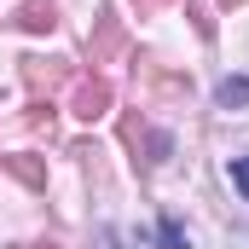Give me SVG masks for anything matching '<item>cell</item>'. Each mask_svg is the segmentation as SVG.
<instances>
[{
  "instance_id": "1",
  "label": "cell",
  "mask_w": 249,
  "mask_h": 249,
  "mask_svg": "<svg viewBox=\"0 0 249 249\" xmlns=\"http://www.w3.org/2000/svg\"><path fill=\"white\" fill-rule=\"evenodd\" d=\"M110 105H116V87H110L105 75H81V81L70 87V110H75L81 122H99V116H110Z\"/></svg>"
},
{
  "instance_id": "2",
  "label": "cell",
  "mask_w": 249,
  "mask_h": 249,
  "mask_svg": "<svg viewBox=\"0 0 249 249\" xmlns=\"http://www.w3.org/2000/svg\"><path fill=\"white\" fill-rule=\"evenodd\" d=\"M87 53H93V64H110V58H122L127 53V29H122V18L105 6L99 12V23H93V41H87Z\"/></svg>"
},
{
  "instance_id": "3",
  "label": "cell",
  "mask_w": 249,
  "mask_h": 249,
  "mask_svg": "<svg viewBox=\"0 0 249 249\" xmlns=\"http://www.w3.org/2000/svg\"><path fill=\"white\" fill-rule=\"evenodd\" d=\"M23 81L29 93H53L70 81V58H23Z\"/></svg>"
},
{
  "instance_id": "4",
  "label": "cell",
  "mask_w": 249,
  "mask_h": 249,
  "mask_svg": "<svg viewBox=\"0 0 249 249\" xmlns=\"http://www.w3.org/2000/svg\"><path fill=\"white\" fill-rule=\"evenodd\" d=\"M12 23L29 29V35H47V29H58V6H53V0H23Z\"/></svg>"
},
{
  "instance_id": "5",
  "label": "cell",
  "mask_w": 249,
  "mask_h": 249,
  "mask_svg": "<svg viewBox=\"0 0 249 249\" xmlns=\"http://www.w3.org/2000/svg\"><path fill=\"white\" fill-rule=\"evenodd\" d=\"M6 168H12V174H18V180H23L29 191H47V162H41V157L18 151V157H6Z\"/></svg>"
},
{
  "instance_id": "6",
  "label": "cell",
  "mask_w": 249,
  "mask_h": 249,
  "mask_svg": "<svg viewBox=\"0 0 249 249\" xmlns=\"http://www.w3.org/2000/svg\"><path fill=\"white\" fill-rule=\"evenodd\" d=\"M157 244H162V249H191V238H186V226H180L174 214H162V226H157Z\"/></svg>"
},
{
  "instance_id": "7",
  "label": "cell",
  "mask_w": 249,
  "mask_h": 249,
  "mask_svg": "<svg viewBox=\"0 0 249 249\" xmlns=\"http://www.w3.org/2000/svg\"><path fill=\"white\" fill-rule=\"evenodd\" d=\"M220 105H226V110H232V105H249V81L244 75H226V81H220Z\"/></svg>"
},
{
  "instance_id": "8",
  "label": "cell",
  "mask_w": 249,
  "mask_h": 249,
  "mask_svg": "<svg viewBox=\"0 0 249 249\" xmlns=\"http://www.w3.org/2000/svg\"><path fill=\"white\" fill-rule=\"evenodd\" d=\"M29 127H53V105H47V99L29 105Z\"/></svg>"
},
{
  "instance_id": "9",
  "label": "cell",
  "mask_w": 249,
  "mask_h": 249,
  "mask_svg": "<svg viewBox=\"0 0 249 249\" xmlns=\"http://www.w3.org/2000/svg\"><path fill=\"white\" fill-rule=\"evenodd\" d=\"M232 186L249 197V157H232Z\"/></svg>"
},
{
  "instance_id": "10",
  "label": "cell",
  "mask_w": 249,
  "mask_h": 249,
  "mask_svg": "<svg viewBox=\"0 0 249 249\" xmlns=\"http://www.w3.org/2000/svg\"><path fill=\"white\" fill-rule=\"evenodd\" d=\"M186 18H191V23H197V35H203V41L214 35V18H203V6H186Z\"/></svg>"
},
{
  "instance_id": "11",
  "label": "cell",
  "mask_w": 249,
  "mask_h": 249,
  "mask_svg": "<svg viewBox=\"0 0 249 249\" xmlns=\"http://www.w3.org/2000/svg\"><path fill=\"white\" fill-rule=\"evenodd\" d=\"M93 249H122V238H116V226H99V232H93Z\"/></svg>"
},
{
  "instance_id": "12",
  "label": "cell",
  "mask_w": 249,
  "mask_h": 249,
  "mask_svg": "<svg viewBox=\"0 0 249 249\" xmlns=\"http://www.w3.org/2000/svg\"><path fill=\"white\" fill-rule=\"evenodd\" d=\"M133 6H139V18H157V12H162L168 0H133Z\"/></svg>"
},
{
  "instance_id": "13",
  "label": "cell",
  "mask_w": 249,
  "mask_h": 249,
  "mask_svg": "<svg viewBox=\"0 0 249 249\" xmlns=\"http://www.w3.org/2000/svg\"><path fill=\"white\" fill-rule=\"evenodd\" d=\"M29 249H64V244H29Z\"/></svg>"
},
{
  "instance_id": "14",
  "label": "cell",
  "mask_w": 249,
  "mask_h": 249,
  "mask_svg": "<svg viewBox=\"0 0 249 249\" xmlns=\"http://www.w3.org/2000/svg\"><path fill=\"white\" fill-rule=\"evenodd\" d=\"M220 6H244V0H220Z\"/></svg>"
}]
</instances>
